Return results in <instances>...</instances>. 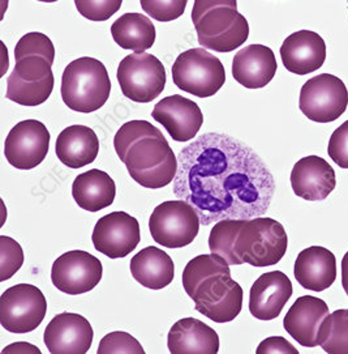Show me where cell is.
<instances>
[{
    "label": "cell",
    "instance_id": "2e32d148",
    "mask_svg": "<svg viewBox=\"0 0 348 354\" xmlns=\"http://www.w3.org/2000/svg\"><path fill=\"white\" fill-rule=\"evenodd\" d=\"M151 117L162 124L175 142H179L195 139L204 123V115L197 104L179 95L161 100L153 109Z\"/></svg>",
    "mask_w": 348,
    "mask_h": 354
},
{
    "label": "cell",
    "instance_id": "3957f363",
    "mask_svg": "<svg viewBox=\"0 0 348 354\" xmlns=\"http://www.w3.org/2000/svg\"><path fill=\"white\" fill-rule=\"evenodd\" d=\"M61 98L70 110L89 114L105 105L111 82L105 64L90 57L70 62L61 77Z\"/></svg>",
    "mask_w": 348,
    "mask_h": 354
},
{
    "label": "cell",
    "instance_id": "9c48e42d",
    "mask_svg": "<svg viewBox=\"0 0 348 354\" xmlns=\"http://www.w3.org/2000/svg\"><path fill=\"white\" fill-rule=\"evenodd\" d=\"M46 297L30 283H17L0 297V323L12 333H29L46 317Z\"/></svg>",
    "mask_w": 348,
    "mask_h": 354
},
{
    "label": "cell",
    "instance_id": "4dcf8cb0",
    "mask_svg": "<svg viewBox=\"0 0 348 354\" xmlns=\"http://www.w3.org/2000/svg\"><path fill=\"white\" fill-rule=\"evenodd\" d=\"M244 220H221L213 226L209 236V248L211 254L220 255L230 266H239L235 254V241Z\"/></svg>",
    "mask_w": 348,
    "mask_h": 354
},
{
    "label": "cell",
    "instance_id": "5bb4252c",
    "mask_svg": "<svg viewBox=\"0 0 348 354\" xmlns=\"http://www.w3.org/2000/svg\"><path fill=\"white\" fill-rule=\"evenodd\" d=\"M139 221L126 212H113L104 216L94 226V248L110 259L126 258L139 246Z\"/></svg>",
    "mask_w": 348,
    "mask_h": 354
},
{
    "label": "cell",
    "instance_id": "836d02e7",
    "mask_svg": "<svg viewBox=\"0 0 348 354\" xmlns=\"http://www.w3.org/2000/svg\"><path fill=\"white\" fill-rule=\"evenodd\" d=\"M23 264V248L11 236H0V281H6Z\"/></svg>",
    "mask_w": 348,
    "mask_h": 354
},
{
    "label": "cell",
    "instance_id": "74e56055",
    "mask_svg": "<svg viewBox=\"0 0 348 354\" xmlns=\"http://www.w3.org/2000/svg\"><path fill=\"white\" fill-rule=\"evenodd\" d=\"M144 354L145 351L132 335L127 332H111L99 342L98 354Z\"/></svg>",
    "mask_w": 348,
    "mask_h": 354
},
{
    "label": "cell",
    "instance_id": "7bdbcfd3",
    "mask_svg": "<svg viewBox=\"0 0 348 354\" xmlns=\"http://www.w3.org/2000/svg\"><path fill=\"white\" fill-rule=\"evenodd\" d=\"M38 1H44V3H54V1H58V0H38Z\"/></svg>",
    "mask_w": 348,
    "mask_h": 354
},
{
    "label": "cell",
    "instance_id": "8fae6325",
    "mask_svg": "<svg viewBox=\"0 0 348 354\" xmlns=\"http://www.w3.org/2000/svg\"><path fill=\"white\" fill-rule=\"evenodd\" d=\"M243 289L231 279V273L215 274L198 285L192 297L195 308L215 323H229L243 308Z\"/></svg>",
    "mask_w": 348,
    "mask_h": 354
},
{
    "label": "cell",
    "instance_id": "ac0fdd59",
    "mask_svg": "<svg viewBox=\"0 0 348 354\" xmlns=\"http://www.w3.org/2000/svg\"><path fill=\"white\" fill-rule=\"evenodd\" d=\"M293 293L292 283L283 272H267L255 280L249 293V311L255 319L278 318Z\"/></svg>",
    "mask_w": 348,
    "mask_h": 354
},
{
    "label": "cell",
    "instance_id": "f35d334b",
    "mask_svg": "<svg viewBox=\"0 0 348 354\" xmlns=\"http://www.w3.org/2000/svg\"><path fill=\"white\" fill-rule=\"evenodd\" d=\"M327 152L339 167L348 169V120L333 132Z\"/></svg>",
    "mask_w": 348,
    "mask_h": 354
},
{
    "label": "cell",
    "instance_id": "8d00e7d4",
    "mask_svg": "<svg viewBox=\"0 0 348 354\" xmlns=\"http://www.w3.org/2000/svg\"><path fill=\"white\" fill-rule=\"evenodd\" d=\"M52 63L38 55H28L16 60L13 73L25 82H39L52 75Z\"/></svg>",
    "mask_w": 348,
    "mask_h": 354
},
{
    "label": "cell",
    "instance_id": "ffe728a7",
    "mask_svg": "<svg viewBox=\"0 0 348 354\" xmlns=\"http://www.w3.org/2000/svg\"><path fill=\"white\" fill-rule=\"evenodd\" d=\"M280 58L291 73L300 76L312 73L325 63V41L312 30L295 32L282 44Z\"/></svg>",
    "mask_w": 348,
    "mask_h": 354
},
{
    "label": "cell",
    "instance_id": "f1b7e54d",
    "mask_svg": "<svg viewBox=\"0 0 348 354\" xmlns=\"http://www.w3.org/2000/svg\"><path fill=\"white\" fill-rule=\"evenodd\" d=\"M231 273L230 264L220 255H198L188 261L183 272V286L191 298L196 293L198 285L215 274Z\"/></svg>",
    "mask_w": 348,
    "mask_h": 354
},
{
    "label": "cell",
    "instance_id": "6da1fadb",
    "mask_svg": "<svg viewBox=\"0 0 348 354\" xmlns=\"http://www.w3.org/2000/svg\"><path fill=\"white\" fill-rule=\"evenodd\" d=\"M274 191L265 162L229 135L204 133L177 156L175 196L193 207L204 226L264 216Z\"/></svg>",
    "mask_w": 348,
    "mask_h": 354
},
{
    "label": "cell",
    "instance_id": "4fadbf2b",
    "mask_svg": "<svg viewBox=\"0 0 348 354\" xmlns=\"http://www.w3.org/2000/svg\"><path fill=\"white\" fill-rule=\"evenodd\" d=\"M50 148V132L35 119L17 123L4 142V156L13 167L32 170L46 158Z\"/></svg>",
    "mask_w": 348,
    "mask_h": 354
},
{
    "label": "cell",
    "instance_id": "7a4b0ae2",
    "mask_svg": "<svg viewBox=\"0 0 348 354\" xmlns=\"http://www.w3.org/2000/svg\"><path fill=\"white\" fill-rule=\"evenodd\" d=\"M192 21L200 45L217 53H231L249 37V24L236 0H195Z\"/></svg>",
    "mask_w": 348,
    "mask_h": 354
},
{
    "label": "cell",
    "instance_id": "d6986e66",
    "mask_svg": "<svg viewBox=\"0 0 348 354\" xmlns=\"http://www.w3.org/2000/svg\"><path fill=\"white\" fill-rule=\"evenodd\" d=\"M325 301L313 295H302L295 301L283 320V327L305 348L318 345L320 330L329 315Z\"/></svg>",
    "mask_w": 348,
    "mask_h": 354
},
{
    "label": "cell",
    "instance_id": "9a60e30c",
    "mask_svg": "<svg viewBox=\"0 0 348 354\" xmlns=\"http://www.w3.org/2000/svg\"><path fill=\"white\" fill-rule=\"evenodd\" d=\"M94 332L80 314L61 313L47 324L45 344L52 354H85L92 346Z\"/></svg>",
    "mask_w": 348,
    "mask_h": 354
},
{
    "label": "cell",
    "instance_id": "f546056e",
    "mask_svg": "<svg viewBox=\"0 0 348 354\" xmlns=\"http://www.w3.org/2000/svg\"><path fill=\"white\" fill-rule=\"evenodd\" d=\"M318 345L329 354H348V308L336 310L324 320Z\"/></svg>",
    "mask_w": 348,
    "mask_h": 354
},
{
    "label": "cell",
    "instance_id": "484cf974",
    "mask_svg": "<svg viewBox=\"0 0 348 354\" xmlns=\"http://www.w3.org/2000/svg\"><path fill=\"white\" fill-rule=\"evenodd\" d=\"M130 273L142 286L160 290L173 283L174 261L160 248L149 246L139 251L130 260Z\"/></svg>",
    "mask_w": 348,
    "mask_h": 354
},
{
    "label": "cell",
    "instance_id": "d6a6232c",
    "mask_svg": "<svg viewBox=\"0 0 348 354\" xmlns=\"http://www.w3.org/2000/svg\"><path fill=\"white\" fill-rule=\"evenodd\" d=\"M28 55H38L46 58L50 63L55 60V48L51 39L38 32H32L21 37L14 48V60L21 59Z\"/></svg>",
    "mask_w": 348,
    "mask_h": 354
},
{
    "label": "cell",
    "instance_id": "8992f818",
    "mask_svg": "<svg viewBox=\"0 0 348 354\" xmlns=\"http://www.w3.org/2000/svg\"><path fill=\"white\" fill-rule=\"evenodd\" d=\"M173 80L186 93L206 98L220 92L226 82V71L221 60L205 48H191L175 60Z\"/></svg>",
    "mask_w": 348,
    "mask_h": 354
},
{
    "label": "cell",
    "instance_id": "83f0119b",
    "mask_svg": "<svg viewBox=\"0 0 348 354\" xmlns=\"http://www.w3.org/2000/svg\"><path fill=\"white\" fill-rule=\"evenodd\" d=\"M54 84V75L39 82H25L12 72L7 80V98L21 106H38L48 100Z\"/></svg>",
    "mask_w": 348,
    "mask_h": 354
},
{
    "label": "cell",
    "instance_id": "cb8c5ba5",
    "mask_svg": "<svg viewBox=\"0 0 348 354\" xmlns=\"http://www.w3.org/2000/svg\"><path fill=\"white\" fill-rule=\"evenodd\" d=\"M55 152L60 162L70 169H80L95 161L99 140L90 127L73 124L59 133Z\"/></svg>",
    "mask_w": 348,
    "mask_h": 354
},
{
    "label": "cell",
    "instance_id": "ab89813d",
    "mask_svg": "<svg viewBox=\"0 0 348 354\" xmlns=\"http://www.w3.org/2000/svg\"><path fill=\"white\" fill-rule=\"evenodd\" d=\"M299 354V351L291 345L284 337L273 336L267 337L257 348V354Z\"/></svg>",
    "mask_w": 348,
    "mask_h": 354
},
{
    "label": "cell",
    "instance_id": "277c9868",
    "mask_svg": "<svg viewBox=\"0 0 348 354\" xmlns=\"http://www.w3.org/2000/svg\"><path fill=\"white\" fill-rule=\"evenodd\" d=\"M124 164L130 178L145 189L166 187L177 171V157L163 135L135 142L128 149Z\"/></svg>",
    "mask_w": 348,
    "mask_h": 354
},
{
    "label": "cell",
    "instance_id": "603a6c76",
    "mask_svg": "<svg viewBox=\"0 0 348 354\" xmlns=\"http://www.w3.org/2000/svg\"><path fill=\"white\" fill-rule=\"evenodd\" d=\"M167 342L173 354H217L221 346L218 333L195 318L177 320L168 332Z\"/></svg>",
    "mask_w": 348,
    "mask_h": 354
},
{
    "label": "cell",
    "instance_id": "d4e9b609",
    "mask_svg": "<svg viewBox=\"0 0 348 354\" xmlns=\"http://www.w3.org/2000/svg\"><path fill=\"white\" fill-rule=\"evenodd\" d=\"M72 196L82 209L99 212L115 201V182L106 171L92 169L73 180Z\"/></svg>",
    "mask_w": 348,
    "mask_h": 354
},
{
    "label": "cell",
    "instance_id": "52a82bcc",
    "mask_svg": "<svg viewBox=\"0 0 348 354\" xmlns=\"http://www.w3.org/2000/svg\"><path fill=\"white\" fill-rule=\"evenodd\" d=\"M116 76L123 95L139 104L154 101L167 82L162 62L149 53H133L126 57L120 62Z\"/></svg>",
    "mask_w": 348,
    "mask_h": 354
},
{
    "label": "cell",
    "instance_id": "b9f144b4",
    "mask_svg": "<svg viewBox=\"0 0 348 354\" xmlns=\"http://www.w3.org/2000/svg\"><path fill=\"white\" fill-rule=\"evenodd\" d=\"M342 285L348 295V251L342 260Z\"/></svg>",
    "mask_w": 348,
    "mask_h": 354
},
{
    "label": "cell",
    "instance_id": "5b68a950",
    "mask_svg": "<svg viewBox=\"0 0 348 354\" xmlns=\"http://www.w3.org/2000/svg\"><path fill=\"white\" fill-rule=\"evenodd\" d=\"M289 246L283 225L270 217L244 220L235 241V254L239 266L248 263L253 267L278 264Z\"/></svg>",
    "mask_w": 348,
    "mask_h": 354
},
{
    "label": "cell",
    "instance_id": "e0dca14e",
    "mask_svg": "<svg viewBox=\"0 0 348 354\" xmlns=\"http://www.w3.org/2000/svg\"><path fill=\"white\" fill-rule=\"evenodd\" d=\"M291 186L304 201H325L337 186L336 171L322 157L308 156L292 167Z\"/></svg>",
    "mask_w": 348,
    "mask_h": 354
},
{
    "label": "cell",
    "instance_id": "7c38bea8",
    "mask_svg": "<svg viewBox=\"0 0 348 354\" xmlns=\"http://www.w3.org/2000/svg\"><path fill=\"white\" fill-rule=\"evenodd\" d=\"M104 274L102 263L92 254L73 250L54 261L51 281L60 292L79 295L93 290Z\"/></svg>",
    "mask_w": 348,
    "mask_h": 354
},
{
    "label": "cell",
    "instance_id": "d590c367",
    "mask_svg": "<svg viewBox=\"0 0 348 354\" xmlns=\"http://www.w3.org/2000/svg\"><path fill=\"white\" fill-rule=\"evenodd\" d=\"M75 4L85 19L101 23L107 21L120 10L123 0H75Z\"/></svg>",
    "mask_w": 348,
    "mask_h": 354
},
{
    "label": "cell",
    "instance_id": "4316f807",
    "mask_svg": "<svg viewBox=\"0 0 348 354\" xmlns=\"http://www.w3.org/2000/svg\"><path fill=\"white\" fill-rule=\"evenodd\" d=\"M111 35L120 48L144 53L155 42V26L142 13H126L111 25Z\"/></svg>",
    "mask_w": 348,
    "mask_h": 354
},
{
    "label": "cell",
    "instance_id": "1f68e13d",
    "mask_svg": "<svg viewBox=\"0 0 348 354\" xmlns=\"http://www.w3.org/2000/svg\"><path fill=\"white\" fill-rule=\"evenodd\" d=\"M163 135L161 131L155 126H153L146 120H130L126 124H123L119 131L116 132L114 138V147H115L116 154L120 158L122 162H124L128 149L139 142V139L146 136H161Z\"/></svg>",
    "mask_w": 348,
    "mask_h": 354
},
{
    "label": "cell",
    "instance_id": "60d3db41",
    "mask_svg": "<svg viewBox=\"0 0 348 354\" xmlns=\"http://www.w3.org/2000/svg\"><path fill=\"white\" fill-rule=\"evenodd\" d=\"M10 352L11 353H41L38 348H35V345H30L28 342H16L3 349V353H10Z\"/></svg>",
    "mask_w": 348,
    "mask_h": 354
},
{
    "label": "cell",
    "instance_id": "44dd1931",
    "mask_svg": "<svg viewBox=\"0 0 348 354\" xmlns=\"http://www.w3.org/2000/svg\"><path fill=\"white\" fill-rule=\"evenodd\" d=\"M278 70L274 51L264 45H249L235 54L233 79L248 89H260L270 83Z\"/></svg>",
    "mask_w": 348,
    "mask_h": 354
},
{
    "label": "cell",
    "instance_id": "7402d4cb",
    "mask_svg": "<svg viewBox=\"0 0 348 354\" xmlns=\"http://www.w3.org/2000/svg\"><path fill=\"white\" fill-rule=\"evenodd\" d=\"M293 274L302 288L312 292H324L337 280V259L327 248H305L296 258Z\"/></svg>",
    "mask_w": 348,
    "mask_h": 354
},
{
    "label": "cell",
    "instance_id": "30bf717a",
    "mask_svg": "<svg viewBox=\"0 0 348 354\" xmlns=\"http://www.w3.org/2000/svg\"><path fill=\"white\" fill-rule=\"evenodd\" d=\"M347 105V86L334 75L321 73L302 85L299 107L313 122H334L343 115Z\"/></svg>",
    "mask_w": 348,
    "mask_h": 354
},
{
    "label": "cell",
    "instance_id": "ba28073f",
    "mask_svg": "<svg viewBox=\"0 0 348 354\" xmlns=\"http://www.w3.org/2000/svg\"><path fill=\"white\" fill-rule=\"evenodd\" d=\"M201 220L197 212L184 201H164L149 220L153 239L167 248H182L191 245L200 232Z\"/></svg>",
    "mask_w": 348,
    "mask_h": 354
},
{
    "label": "cell",
    "instance_id": "e575fe53",
    "mask_svg": "<svg viewBox=\"0 0 348 354\" xmlns=\"http://www.w3.org/2000/svg\"><path fill=\"white\" fill-rule=\"evenodd\" d=\"M141 7L160 23L174 21L183 16L188 0H139Z\"/></svg>",
    "mask_w": 348,
    "mask_h": 354
}]
</instances>
